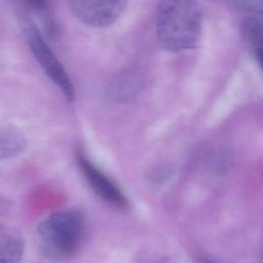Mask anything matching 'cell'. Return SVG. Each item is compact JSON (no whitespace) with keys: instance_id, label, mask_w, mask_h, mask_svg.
Masks as SVG:
<instances>
[{"instance_id":"6da1fadb","label":"cell","mask_w":263,"mask_h":263,"mask_svg":"<svg viewBox=\"0 0 263 263\" xmlns=\"http://www.w3.org/2000/svg\"><path fill=\"white\" fill-rule=\"evenodd\" d=\"M202 10L197 0H162L155 31L160 46L170 52L193 48L201 35Z\"/></svg>"},{"instance_id":"7a4b0ae2","label":"cell","mask_w":263,"mask_h":263,"mask_svg":"<svg viewBox=\"0 0 263 263\" xmlns=\"http://www.w3.org/2000/svg\"><path fill=\"white\" fill-rule=\"evenodd\" d=\"M84 218L76 210L55 212L38 226L42 253L50 259L62 260L73 255L81 242Z\"/></svg>"},{"instance_id":"3957f363","label":"cell","mask_w":263,"mask_h":263,"mask_svg":"<svg viewBox=\"0 0 263 263\" xmlns=\"http://www.w3.org/2000/svg\"><path fill=\"white\" fill-rule=\"evenodd\" d=\"M26 36L34 57L44 72L61 89L64 96L69 101H72L74 98V88L70 77L60 60L44 40L38 28L33 24H29L26 27Z\"/></svg>"},{"instance_id":"277c9868","label":"cell","mask_w":263,"mask_h":263,"mask_svg":"<svg viewBox=\"0 0 263 263\" xmlns=\"http://www.w3.org/2000/svg\"><path fill=\"white\" fill-rule=\"evenodd\" d=\"M128 0H69L72 13L91 28L113 25L124 12Z\"/></svg>"},{"instance_id":"5b68a950","label":"cell","mask_w":263,"mask_h":263,"mask_svg":"<svg viewBox=\"0 0 263 263\" xmlns=\"http://www.w3.org/2000/svg\"><path fill=\"white\" fill-rule=\"evenodd\" d=\"M78 165L88 185L98 196L115 206L124 208L127 205V198L120 188L83 154L78 155Z\"/></svg>"},{"instance_id":"8992f818","label":"cell","mask_w":263,"mask_h":263,"mask_svg":"<svg viewBox=\"0 0 263 263\" xmlns=\"http://www.w3.org/2000/svg\"><path fill=\"white\" fill-rule=\"evenodd\" d=\"M24 253L23 237L8 225L0 223V263H21Z\"/></svg>"},{"instance_id":"52a82bcc","label":"cell","mask_w":263,"mask_h":263,"mask_svg":"<svg viewBox=\"0 0 263 263\" xmlns=\"http://www.w3.org/2000/svg\"><path fill=\"white\" fill-rule=\"evenodd\" d=\"M27 146L24 134L10 124H0V160L22 153Z\"/></svg>"},{"instance_id":"ba28073f","label":"cell","mask_w":263,"mask_h":263,"mask_svg":"<svg viewBox=\"0 0 263 263\" xmlns=\"http://www.w3.org/2000/svg\"><path fill=\"white\" fill-rule=\"evenodd\" d=\"M140 88L139 76L132 71L119 73L109 86L110 96L118 102H130Z\"/></svg>"},{"instance_id":"9c48e42d","label":"cell","mask_w":263,"mask_h":263,"mask_svg":"<svg viewBox=\"0 0 263 263\" xmlns=\"http://www.w3.org/2000/svg\"><path fill=\"white\" fill-rule=\"evenodd\" d=\"M242 35L258 62L262 55L263 25L260 15H248L242 23Z\"/></svg>"},{"instance_id":"30bf717a","label":"cell","mask_w":263,"mask_h":263,"mask_svg":"<svg viewBox=\"0 0 263 263\" xmlns=\"http://www.w3.org/2000/svg\"><path fill=\"white\" fill-rule=\"evenodd\" d=\"M230 5L249 15H260L263 11V0H229Z\"/></svg>"},{"instance_id":"8fae6325","label":"cell","mask_w":263,"mask_h":263,"mask_svg":"<svg viewBox=\"0 0 263 263\" xmlns=\"http://www.w3.org/2000/svg\"><path fill=\"white\" fill-rule=\"evenodd\" d=\"M139 263H171V262L161 256H151L141 260Z\"/></svg>"},{"instance_id":"7c38bea8","label":"cell","mask_w":263,"mask_h":263,"mask_svg":"<svg viewBox=\"0 0 263 263\" xmlns=\"http://www.w3.org/2000/svg\"><path fill=\"white\" fill-rule=\"evenodd\" d=\"M28 1L33 7L37 9H42L46 6V0H28Z\"/></svg>"}]
</instances>
